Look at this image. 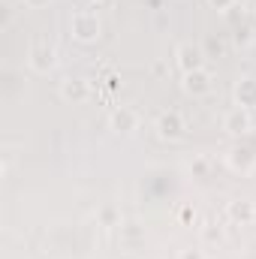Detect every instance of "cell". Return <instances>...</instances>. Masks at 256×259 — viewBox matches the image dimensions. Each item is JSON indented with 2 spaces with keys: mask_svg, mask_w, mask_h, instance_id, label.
<instances>
[{
  "mask_svg": "<svg viewBox=\"0 0 256 259\" xmlns=\"http://www.w3.org/2000/svg\"><path fill=\"white\" fill-rule=\"evenodd\" d=\"M72 30H75V36L78 39H94L97 33H100V21H97V15H75L72 18Z\"/></svg>",
  "mask_w": 256,
  "mask_h": 259,
  "instance_id": "obj_1",
  "label": "cell"
},
{
  "mask_svg": "<svg viewBox=\"0 0 256 259\" xmlns=\"http://www.w3.org/2000/svg\"><path fill=\"white\" fill-rule=\"evenodd\" d=\"M184 88H187L190 94H205V91L211 88V78H208L202 69H193V72H187V78H184Z\"/></svg>",
  "mask_w": 256,
  "mask_h": 259,
  "instance_id": "obj_2",
  "label": "cell"
},
{
  "mask_svg": "<svg viewBox=\"0 0 256 259\" xmlns=\"http://www.w3.org/2000/svg\"><path fill=\"white\" fill-rule=\"evenodd\" d=\"M226 130H229V133H247V130H250V118H247V112H244V109L229 112V115H226Z\"/></svg>",
  "mask_w": 256,
  "mask_h": 259,
  "instance_id": "obj_3",
  "label": "cell"
},
{
  "mask_svg": "<svg viewBox=\"0 0 256 259\" xmlns=\"http://www.w3.org/2000/svg\"><path fill=\"white\" fill-rule=\"evenodd\" d=\"M178 64H181V69L184 72H193V69H199V52L196 49H190V46H184V49H178Z\"/></svg>",
  "mask_w": 256,
  "mask_h": 259,
  "instance_id": "obj_4",
  "label": "cell"
},
{
  "mask_svg": "<svg viewBox=\"0 0 256 259\" xmlns=\"http://www.w3.org/2000/svg\"><path fill=\"white\" fill-rule=\"evenodd\" d=\"M157 127H160V133H163V136H172V139H175V136H181L184 124H181V118H178V115L172 112V115H163Z\"/></svg>",
  "mask_w": 256,
  "mask_h": 259,
  "instance_id": "obj_5",
  "label": "cell"
},
{
  "mask_svg": "<svg viewBox=\"0 0 256 259\" xmlns=\"http://www.w3.org/2000/svg\"><path fill=\"white\" fill-rule=\"evenodd\" d=\"M55 64V52L52 49H33V66L36 69H49Z\"/></svg>",
  "mask_w": 256,
  "mask_h": 259,
  "instance_id": "obj_6",
  "label": "cell"
},
{
  "mask_svg": "<svg viewBox=\"0 0 256 259\" xmlns=\"http://www.w3.org/2000/svg\"><path fill=\"white\" fill-rule=\"evenodd\" d=\"M238 103L241 106H256V81H244L238 88Z\"/></svg>",
  "mask_w": 256,
  "mask_h": 259,
  "instance_id": "obj_7",
  "label": "cell"
},
{
  "mask_svg": "<svg viewBox=\"0 0 256 259\" xmlns=\"http://www.w3.org/2000/svg\"><path fill=\"white\" fill-rule=\"evenodd\" d=\"M229 217H232V220H250V217H253V205H250V202H235V205L229 208Z\"/></svg>",
  "mask_w": 256,
  "mask_h": 259,
  "instance_id": "obj_8",
  "label": "cell"
},
{
  "mask_svg": "<svg viewBox=\"0 0 256 259\" xmlns=\"http://www.w3.org/2000/svg\"><path fill=\"white\" fill-rule=\"evenodd\" d=\"M84 94H88L84 81H66L64 84V97H69V100H84Z\"/></svg>",
  "mask_w": 256,
  "mask_h": 259,
  "instance_id": "obj_9",
  "label": "cell"
},
{
  "mask_svg": "<svg viewBox=\"0 0 256 259\" xmlns=\"http://www.w3.org/2000/svg\"><path fill=\"white\" fill-rule=\"evenodd\" d=\"M112 124H115L118 130H130L133 124H136V118L130 115L127 109H121V112H115V115H112Z\"/></svg>",
  "mask_w": 256,
  "mask_h": 259,
  "instance_id": "obj_10",
  "label": "cell"
},
{
  "mask_svg": "<svg viewBox=\"0 0 256 259\" xmlns=\"http://www.w3.org/2000/svg\"><path fill=\"white\" fill-rule=\"evenodd\" d=\"M211 3H214L217 9H226V6H229V0H211Z\"/></svg>",
  "mask_w": 256,
  "mask_h": 259,
  "instance_id": "obj_11",
  "label": "cell"
},
{
  "mask_svg": "<svg viewBox=\"0 0 256 259\" xmlns=\"http://www.w3.org/2000/svg\"><path fill=\"white\" fill-rule=\"evenodd\" d=\"M181 259H202V253H190V250H187V253H184Z\"/></svg>",
  "mask_w": 256,
  "mask_h": 259,
  "instance_id": "obj_12",
  "label": "cell"
},
{
  "mask_svg": "<svg viewBox=\"0 0 256 259\" xmlns=\"http://www.w3.org/2000/svg\"><path fill=\"white\" fill-rule=\"evenodd\" d=\"M33 3H39V0H33Z\"/></svg>",
  "mask_w": 256,
  "mask_h": 259,
  "instance_id": "obj_13",
  "label": "cell"
}]
</instances>
